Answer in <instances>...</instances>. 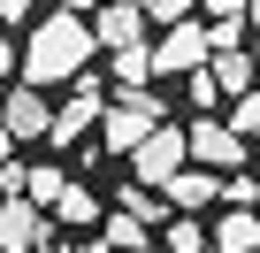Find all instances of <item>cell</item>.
Wrapping results in <instances>:
<instances>
[{"mask_svg": "<svg viewBox=\"0 0 260 253\" xmlns=\"http://www.w3.org/2000/svg\"><path fill=\"white\" fill-rule=\"evenodd\" d=\"M191 169H214V177H237V169H252V146L230 131L222 115H199L191 123Z\"/></svg>", "mask_w": 260, "mask_h": 253, "instance_id": "4", "label": "cell"}, {"mask_svg": "<svg viewBox=\"0 0 260 253\" xmlns=\"http://www.w3.org/2000/svg\"><path fill=\"white\" fill-rule=\"evenodd\" d=\"M252 161H260V146H252Z\"/></svg>", "mask_w": 260, "mask_h": 253, "instance_id": "31", "label": "cell"}, {"mask_svg": "<svg viewBox=\"0 0 260 253\" xmlns=\"http://www.w3.org/2000/svg\"><path fill=\"white\" fill-rule=\"evenodd\" d=\"M92 39H100L107 54H122V46H146V8H138V0H107V8L92 16Z\"/></svg>", "mask_w": 260, "mask_h": 253, "instance_id": "9", "label": "cell"}, {"mask_svg": "<svg viewBox=\"0 0 260 253\" xmlns=\"http://www.w3.org/2000/svg\"><path fill=\"white\" fill-rule=\"evenodd\" d=\"M214 62V31L207 23H169V39H153V69L161 77H199Z\"/></svg>", "mask_w": 260, "mask_h": 253, "instance_id": "5", "label": "cell"}, {"mask_svg": "<svg viewBox=\"0 0 260 253\" xmlns=\"http://www.w3.org/2000/svg\"><path fill=\"white\" fill-rule=\"evenodd\" d=\"M23 200H39V207H61L69 200V177H61V161H31V192Z\"/></svg>", "mask_w": 260, "mask_h": 253, "instance_id": "14", "label": "cell"}, {"mask_svg": "<svg viewBox=\"0 0 260 253\" xmlns=\"http://www.w3.org/2000/svg\"><path fill=\"white\" fill-rule=\"evenodd\" d=\"M0 31H8V23H0Z\"/></svg>", "mask_w": 260, "mask_h": 253, "instance_id": "33", "label": "cell"}, {"mask_svg": "<svg viewBox=\"0 0 260 253\" xmlns=\"http://www.w3.org/2000/svg\"><path fill=\"white\" fill-rule=\"evenodd\" d=\"M0 23H31V0H0Z\"/></svg>", "mask_w": 260, "mask_h": 253, "instance_id": "24", "label": "cell"}, {"mask_svg": "<svg viewBox=\"0 0 260 253\" xmlns=\"http://www.w3.org/2000/svg\"><path fill=\"white\" fill-rule=\"evenodd\" d=\"M16 69H23V46H16V39H0V77H16Z\"/></svg>", "mask_w": 260, "mask_h": 253, "instance_id": "23", "label": "cell"}, {"mask_svg": "<svg viewBox=\"0 0 260 253\" xmlns=\"http://www.w3.org/2000/svg\"><path fill=\"white\" fill-rule=\"evenodd\" d=\"M214 100H222V85H214V69H199V77H191V107H199V115H207V107H214Z\"/></svg>", "mask_w": 260, "mask_h": 253, "instance_id": "22", "label": "cell"}, {"mask_svg": "<svg viewBox=\"0 0 260 253\" xmlns=\"http://www.w3.org/2000/svg\"><path fill=\"white\" fill-rule=\"evenodd\" d=\"M146 23H191V0H138Z\"/></svg>", "mask_w": 260, "mask_h": 253, "instance_id": "20", "label": "cell"}, {"mask_svg": "<svg viewBox=\"0 0 260 253\" xmlns=\"http://www.w3.org/2000/svg\"><path fill=\"white\" fill-rule=\"evenodd\" d=\"M222 207H260V177H252V169L222 177Z\"/></svg>", "mask_w": 260, "mask_h": 253, "instance_id": "18", "label": "cell"}, {"mask_svg": "<svg viewBox=\"0 0 260 253\" xmlns=\"http://www.w3.org/2000/svg\"><path fill=\"white\" fill-rule=\"evenodd\" d=\"M153 253H169V245H153Z\"/></svg>", "mask_w": 260, "mask_h": 253, "instance_id": "30", "label": "cell"}, {"mask_svg": "<svg viewBox=\"0 0 260 253\" xmlns=\"http://www.w3.org/2000/svg\"><path fill=\"white\" fill-rule=\"evenodd\" d=\"M0 107H8V85H0Z\"/></svg>", "mask_w": 260, "mask_h": 253, "instance_id": "29", "label": "cell"}, {"mask_svg": "<svg viewBox=\"0 0 260 253\" xmlns=\"http://www.w3.org/2000/svg\"><path fill=\"white\" fill-rule=\"evenodd\" d=\"M107 0H61V16H100Z\"/></svg>", "mask_w": 260, "mask_h": 253, "instance_id": "25", "label": "cell"}, {"mask_svg": "<svg viewBox=\"0 0 260 253\" xmlns=\"http://www.w3.org/2000/svg\"><path fill=\"white\" fill-rule=\"evenodd\" d=\"M245 16H252V31H260V0H245Z\"/></svg>", "mask_w": 260, "mask_h": 253, "instance_id": "27", "label": "cell"}, {"mask_svg": "<svg viewBox=\"0 0 260 253\" xmlns=\"http://www.w3.org/2000/svg\"><path fill=\"white\" fill-rule=\"evenodd\" d=\"M122 215H138V222H161V207H153V192H146V184H130V192H122Z\"/></svg>", "mask_w": 260, "mask_h": 253, "instance_id": "21", "label": "cell"}, {"mask_svg": "<svg viewBox=\"0 0 260 253\" xmlns=\"http://www.w3.org/2000/svg\"><path fill=\"white\" fill-rule=\"evenodd\" d=\"M100 54V39H92V23L84 16H46V23H31V39H23V85H77L84 77V62Z\"/></svg>", "mask_w": 260, "mask_h": 253, "instance_id": "1", "label": "cell"}, {"mask_svg": "<svg viewBox=\"0 0 260 253\" xmlns=\"http://www.w3.org/2000/svg\"><path fill=\"white\" fill-rule=\"evenodd\" d=\"M46 245V207L39 200H0V253H39Z\"/></svg>", "mask_w": 260, "mask_h": 253, "instance_id": "8", "label": "cell"}, {"mask_svg": "<svg viewBox=\"0 0 260 253\" xmlns=\"http://www.w3.org/2000/svg\"><path fill=\"white\" fill-rule=\"evenodd\" d=\"M54 215H61V222H100V200H92L84 184H69V200H61Z\"/></svg>", "mask_w": 260, "mask_h": 253, "instance_id": "19", "label": "cell"}, {"mask_svg": "<svg viewBox=\"0 0 260 253\" xmlns=\"http://www.w3.org/2000/svg\"><path fill=\"white\" fill-rule=\"evenodd\" d=\"M0 123H8V138H54V100L39 85H8V107H0Z\"/></svg>", "mask_w": 260, "mask_h": 253, "instance_id": "6", "label": "cell"}, {"mask_svg": "<svg viewBox=\"0 0 260 253\" xmlns=\"http://www.w3.org/2000/svg\"><path fill=\"white\" fill-rule=\"evenodd\" d=\"M252 69H260V39H252Z\"/></svg>", "mask_w": 260, "mask_h": 253, "instance_id": "28", "label": "cell"}, {"mask_svg": "<svg viewBox=\"0 0 260 253\" xmlns=\"http://www.w3.org/2000/svg\"><path fill=\"white\" fill-rule=\"evenodd\" d=\"M207 69H214V85H222L230 100H245V92H260V69H252V46H222V54H214Z\"/></svg>", "mask_w": 260, "mask_h": 253, "instance_id": "10", "label": "cell"}, {"mask_svg": "<svg viewBox=\"0 0 260 253\" xmlns=\"http://www.w3.org/2000/svg\"><path fill=\"white\" fill-rule=\"evenodd\" d=\"M107 245H115V253H153V245H146V222H138V215H107Z\"/></svg>", "mask_w": 260, "mask_h": 253, "instance_id": "16", "label": "cell"}, {"mask_svg": "<svg viewBox=\"0 0 260 253\" xmlns=\"http://www.w3.org/2000/svg\"><path fill=\"white\" fill-rule=\"evenodd\" d=\"M69 253H115V245H107V238H84V245H69Z\"/></svg>", "mask_w": 260, "mask_h": 253, "instance_id": "26", "label": "cell"}, {"mask_svg": "<svg viewBox=\"0 0 260 253\" xmlns=\"http://www.w3.org/2000/svg\"><path fill=\"white\" fill-rule=\"evenodd\" d=\"M107 69H115L122 92H146V77H161L153 69V46H122V54H107Z\"/></svg>", "mask_w": 260, "mask_h": 253, "instance_id": "13", "label": "cell"}, {"mask_svg": "<svg viewBox=\"0 0 260 253\" xmlns=\"http://www.w3.org/2000/svg\"><path fill=\"white\" fill-rule=\"evenodd\" d=\"M222 200V177L214 169H184L176 184H169V207H184V215H199V207H214Z\"/></svg>", "mask_w": 260, "mask_h": 253, "instance_id": "12", "label": "cell"}, {"mask_svg": "<svg viewBox=\"0 0 260 253\" xmlns=\"http://www.w3.org/2000/svg\"><path fill=\"white\" fill-rule=\"evenodd\" d=\"M161 123H169V107H161L153 92H115V100H107V115H100V146L130 161V154H138V146L161 131Z\"/></svg>", "mask_w": 260, "mask_h": 253, "instance_id": "2", "label": "cell"}, {"mask_svg": "<svg viewBox=\"0 0 260 253\" xmlns=\"http://www.w3.org/2000/svg\"><path fill=\"white\" fill-rule=\"evenodd\" d=\"M230 131H237L245 146H260V92H245V100H230Z\"/></svg>", "mask_w": 260, "mask_h": 253, "instance_id": "17", "label": "cell"}, {"mask_svg": "<svg viewBox=\"0 0 260 253\" xmlns=\"http://www.w3.org/2000/svg\"><path fill=\"white\" fill-rule=\"evenodd\" d=\"M100 115H107V92H100L92 77H77V92L54 107V146H77L84 131H100Z\"/></svg>", "mask_w": 260, "mask_h": 253, "instance_id": "7", "label": "cell"}, {"mask_svg": "<svg viewBox=\"0 0 260 253\" xmlns=\"http://www.w3.org/2000/svg\"><path fill=\"white\" fill-rule=\"evenodd\" d=\"M161 245H169V253H207V245H214V230H199L191 215H169V238H161Z\"/></svg>", "mask_w": 260, "mask_h": 253, "instance_id": "15", "label": "cell"}, {"mask_svg": "<svg viewBox=\"0 0 260 253\" xmlns=\"http://www.w3.org/2000/svg\"><path fill=\"white\" fill-rule=\"evenodd\" d=\"M214 253H260V207H222Z\"/></svg>", "mask_w": 260, "mask_h": 253, "instance_id": "11", "label": "cell"}, {"mask_svg": "<svg viewBox=\"0 0 260 253\" xmlns=\"http://www.w3.org/2000/svg\"><path fill=\"white\" fill-rule=\"evenodd\" d=\"M39 253H54V245H39Z\"/></svg>", "mask_w": 260, "mask_h": 253, "instance_id": "32", "label": "cell"}, {"mask_svg": "<svg viewBox=\"0 0 260 253\" xmlns=\"http://www.w3.org/2000/svg\"><path fill=\"white\" fill-rule=\"evenodd\" d=\"M130 169H138V184H146V192H153V184L169 192V184H176V177L191 169V131H176V123H161V131H153V138H146L138 154H130Z\"/></svg>", "mask_w": 260, "mask_h": 253, "instance_id": "3", "label": "cell"}]
</instances>
